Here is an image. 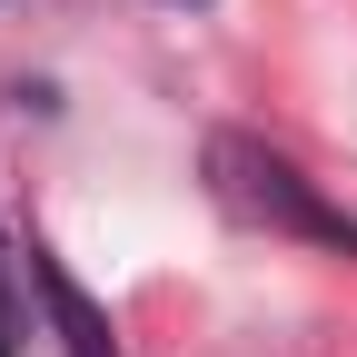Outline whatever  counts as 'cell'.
I'll return each mask as SVG.
<instances>
[{"label": "cell", "instance_id": "6da1fadb", "mask_svg": "<svg viewBox=\"0 0 357 357\" xmlns=\"http://www.w3.org/2000/svg\"><path fill=\"white\" fill-rule=\"evenodd\" d=\"M208 189H218L229 218H248V229H278V238L357 258V218L318 189V178H298V159H278L268 139H248V129H218L208 139Z\"/></svg>", "mask_w": 357, "mask_h": 357}, {"label": "cell", "instance_id": "7a4b0ae2", "mask_svg": "<svg viewBox=\"0 0 357 357\" xmlns=\"http://www.w3.org/2000/svg\"><path fill=\"white\" fill-rule=\"evenodd\" d=\"M30 278H40V298H50V328H60V347H70V357H119V337H109V307L89 298V288L70 278L50 248H30Z\"/></svg>", "mask_w": 357, "mask_h": 357}, {"label": "cell", "instance_id": "3957f363", "mask_svg": "<svg viewBox=\"0 0 357 357\" xmlns=\"http://www.w3.org/2000/svg\"><path fill=\"white\" fill-rule=\"evenodd\" d=\"M0 298H10V278H0Z\"/></svg>", "mask_w": 357, "mask_h": 357}, {"label": "cell", "instance_id": "277c9868", "mask_svg": "<svg viewBox=\"0 0 357 357\" xmlns=\"http://www.w3.org/2000/svg\"><path fill=\"white\" fill-rule=\"evenodd\" d=\"M0 357H10V337H0Z\"/></svg>", "mask_w": 357, "mask_h": 357}]
</instances>
